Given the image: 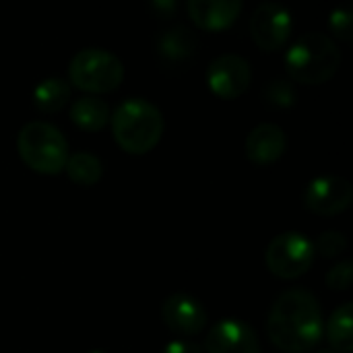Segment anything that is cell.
I'll return each instance as SVG.
<instances>
[{
	"label": "cell",
	"instance_id": "cell-12",
	"mask_svg": "<svg viewBox=\"0 0 353 353\" xmlns=\"http://www.w3.org/2000/svg\"><path fill=\"white\" fill-rule=\"evenodd\" d=\"M155 54L168 68H184L199 54L196 35L184 25H172L155 37Z\"/></svg>",
	"mask_w": 353,
	"mask_h": 353
},
{
	"label": "cell",
	"instance_id": "cell-7",
	"mask_svg": "<svg viewBox=\"0 0 353 353\" xmlns=\"http://www.w3.org/2000/svg\"><path fill=\"white\" fill-rule=\"evenodd\" d=\"M294 29L292 12L277 2H263L250 17V37L263 52L281 50Z\"/></svg>",
	"mask_w": 353,
	"mask_h": 353
},
{
	"label": "cell",
	"instance_id": "cell-26",
	"mask_svg": "<svg viewBox=\"0 0 353 353\" xmlns=\"http://www.w3.org/2000/svg\"><path fill=\"white\" fill-rule=\"evenodd\" d=\"M89 353H103V352H89Z\"/></svg>",
	"mask_w": 353,
	"mask_h": 353
},
{
	"label": "cell",
	"instance_id": "cell-3",
	"mask_svg": "<svg viewBox=\"0 0 353 353\" xmlns=\"http://www.w3.org/2000/svg\"><path fill=\"white\" fill-rule=\"evenodd\" d=\"M283 60L288 74L294 81L304 85H323L339 70L341 52L329 35L310 31L290 46Z\"/></svg>",
	"mask_w": 353,
	"mask_h": 353
},
{
	"label": "cell",
	"instance_id": "cell-21",
	"mask_svg": "<svg viewBox=\"0 0 353 353\" xmlns=\"http://www.w3.org/2000/svg\"><path fill=\"white\" fill-rule=\"evenodd\" d=\"M325 283L333 292H345L350 290L353 283V263L352 261H341L333 265L325 277Z\"/></svg>",
	"mask_w": 353,
	"mask_h": 353
},
{
	"label": "cell",
	"instance_id": "cell-5",
	"mask_svg": "<svg viewBox=\"0 0 353 353\" xmlns=\"http://www.w3.org/2000/svg\"><path fill=\"white\" fill-rule=\"evenodd\" d=\"M124 64L118 56L101 48L79 50L68 64V83L89 95L110 93L120 87Z\"/></svg>",
	"mask_w": 353,
	"mask_h": 353
},
{
	"label": "cell",
	"instance_id": "cell-8",
	"mask_svg": "<svg viewBox=\"0 0 353 353\" xmlns=\"http://www.w3.org/2000/svg\"><path fill=\"white\" fill-rule=\"evenodd\" d=\"M302 199L310 213L319 217H335L352 205L353 188L341 176H319L306 184Z\"/></svg>",
	"mask_w": 353,
	"mask_h": 353
},
{
	"label": "cell",
	"instance_id": "cell-16",
	"mask_svg": "<svg viewBox=\"0 0 353 353\" xmlns=\"http://www.w3.org/2000/svg\"><path fill=\"white\" fill-rule=\"evenodd\" d=\"M327 341L337 353H353V304L345 302L333 310L327 327Z\"/></svg>",
	"mask_w": 353,
	"mask_h": 353
},
{
	"label": "cell",
	"instance_id": "cell-4",
	"mask_svg": "<svg viewBox=\"0 0 353 353\" xmlns=\"http://www.w3.org/2000/svg\"><path fill=\"white\" fill-rule=\"evenodd\" d=\"M17 153L23 163L43 176H56L64 172L70 157L68 141L60 128L50 122H29L17 134Z\"/></svg>",
	"mask_w": 353,
	"mask_h": 353
},
{
	"label": "cell",
	"instance_id": "cell-25",
	"mask_svg": "<svg viewBox=\"0 0 353 353\" xmlns=\"http://www.w3.org/2000/svg\"><path fill=\"white\" fill-rule=\"evenodd\" d=\"M316 353H337V352H333V350H321V352H316Z\"/></svg>",
	"mask_w": 353,
	"mask_h": 353
},
{
	"label": "cell",
	"instance_id": "cell-23",
	"mask_svg": "<svg viewBox=\"0 0 353 353\" xmlns=\"http://www.w3.org/2000/svg\"><path fill=\"white\" fill-rule=\"evenodd\" d=\"M161 353H205L203 352V345L194 343V341H188V339H174L170 341L163 352Z\"/></svg>",
	"mask_w": 353,
	"mask_h": 353
},
{
	"label": "cell",
	"instance_id": "cell-6",
	"mask_svg": "<svg viewBox=\"0 0 353 353\" xmlns=\"http://www.w3.org/2000/svg\"><path fill=\"white\" fill-rule=\"evenodd\" d=\"M314 259L316 252L312 240L300 232L279 234L275 240H271L265 252L267 269L283 281H292L308 273L314 265Z\"/></svg>",
	"mask_w": 353,
	"mask_h": 353
},
{
	"label": "cell",
	"instance_id": "cell-2",
	"mask_svg": "<svg viewBox=\"0 0 353 353\" xmlns=\"http://www.w3.org/2000/svg\"><path fill=\"white\" fill-rule=\"evenodd\" d=\"M112 134L118 147L130 155H145L163 137L165 120L161 110L145 97H128L110 116Z\"/></svg>",
	"mask_w": 353,
	"mask_h": 353
},
{
	"label": "cell",
	"instance_id": "cell-11",
	"mask_svg": "<svg viewBox=\"0 0 353 353\" xmlns=\"http://www.w3.org/2000/svg\"><path fill=\"white\" fill-rule=\"evenodd\" d=\"M207 353H261L259 335L250 325L238 319L217 323L205 339Z\"/></svg>",
	"mask_w": 353,
	"mask_h": 353
},
{
	"label": "cell",
	"instance_id": "cell-13",
	"mask_svg": "<svg viewBox=\"0 0 353 353\" xmlns=\"http://www.w3.org/2000/svg\"><path fill=\"white\" fill-rule=\"evenodd\" d=\"M288 149V134L275 122H263L246 137V157L259 168L273 165L283 157Z\"/></svg>",
	"mask_w": 353,
	"mask_h": 353
},
{
	"label": "cell",
	"instance_id": "cell-19",
	"mask_svg": "<svg viewBox=\"0 0 353 353\" xmlns=\"http://www.w3.org/2000/svg\"><path fill=\"white\" fill-rule=\"evenodd\" d=\"M263 97H265L267 103L277 105V108H292L298 101L296 87L288 79H273V81H269L267 87L263 89Z\"/></svg>",
	"mask_w": 353,
	"mask_h": 353
},
{
	"label": "cell",
	"instance_id": "cell-9",
	"mask_svg": "<svg viewBox=\"0 0 353 353\" xmlns=\"http://www.w3.org/2000/svg\"><path fill=\"white\" fill-rule=\"evenodd\" d=\"M252 83V68L238 54L217 56L207 68V85L221 99H238Z\"/></svg>",
	"mask_w": 353,
	"mask_h": 353
},
{
	"label": "cell",
	"instance_id": "cell-10",
	"mask_svg": "<svg viewBox=\"0 0 353 353\" xmlns=\"http://www.w3.org/2000/svg\"><path fill=\"white\" fill-rule=\"evenodd\" d=\"M161 319L170 331L182 337H196L207 327V308L199 298L178 292L165 298L161 306Z\"/></svg>",
	"mask_w": 353,
	"mask_h": 353
},
{
	"label": "cell",
	"instance_id": "cell-14",
	"mask_svg": "<svg viewBox=\"0 0 353 353\" xmlns=\"http://www.w3.org/2000/svg\"><path fill=\"white\" fill-rule=\"evenodd\" d=\"M190 21L203 29V31H225L230 29L240 12H242V2L240 0H190L186 4Z\"/></svg>",
	"mask_w": 353,
	"mask_h": 353
},
{
	"label": "cell",
	"instance_id": "cell-22",
	"mask_svg": "<svg viewBox=\"0 0 353 353\" xmlns=\"http://www.w3.org/2000/svg\"><path fill=\"white\" fill-rule=\"evenodd\" d=\"M329 29L331 33L341 39V41H352L353 39V17L347 8H337L329 17Z\"/></svg>",
	"mask_w": 353,
	"mask_h": 353
},
{
	"label": "cell",
	"instance_id": "cell-18",
	"mask_svg": "<svg viewBox=\"0 0 353 353\" xmlns=\"http://www.w3.org/2000/svg\"><path fill=\"white\" fill-rule=\"evenodd\" d=\"M64 172L70 182L79 186H95L103 176V161L87 151H77L68 157Z\"/></svg>",
	"mask_w": 353,
	"mask_h": 353
},
{
	"label": "cell",
	"instance_id": "cell-17",
	"mask_svg": "<svg viewBox=\"0 0 353 353\" xmlns=\"http://www.w3.org/2000/svg\"><path fill=\"white\" fill-rule=\"evenodd\" d=\"M70 95L72 87L66 79L50 77L33 89V105L43 114H56L70 101Z\"/></svg>",
	"mask_w": 353,
	"mask_h": 353
},
{
	"label": "cell",
	"instance_id": "cell-15",
	"mask_svg": "<svg viewBox=\"0 0 353 353\" xmlns=\"http://www.w3.org/2000/svg\"><path fill=\"white\" fill-rule=\"evenodd\" d=\"M110 105L95 95H81L70 105V122L87 132H99L110 122Z\"/></svg>",
	"mask_w": 353,
	"mask_h": 353
},
{
	"label": "cell",
	"instance_id": "cell-1",
	"mask_svg": "<svg viewBox=\"0 0 353 353\" xmlns=\"http://www.w3.org/2000/svg\"><path fill=\"white\" fill-rule=\"evenodd\" d=\"M267 335L279 352L306 353L319 347L325 323L314 294L302 288L283 292L269 310Z\"/></svg>",
	"mask_w": 353,
	"mask_h": 353
},
{
	"label": "cell",
	"instance_id": "cell-24",
	"mask_svg": "<svg viewBox=\"0 0 353 353\" xmlns=\"http://www.w3.org/2000/svg\"><path fill=\"white\" fill-rule=\"evenodd\" d=\"M149 8H151V12H155V17H159V19H168V17L176 14V10H178V2H176V0H155V2H151V4H149Z\"/></svg>",
	"mask_w": 353,
	"mask_h": 353
},
{
	"label": "cell",
	"instance_id": "cell-20",
	"mask_svg": "<svg viewBox=\"0 0 353 353\" xmlns=\"http://www.w3.org/2000/svg\"><path fill=\"white\" fill-rule=\"evenodd\" d=\"M312 244H314V252L325 256V259H335V256L343 254L347 248L345 236L337 230H329V232L321 234L316 238V242H312Z\"/></svg>",
	"mask_w": 353,
	"mask_h": 353
}]
</instances>
